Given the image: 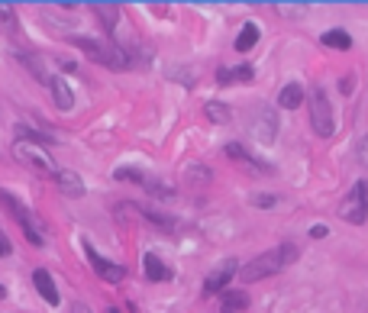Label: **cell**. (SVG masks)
Wrapping results in <instances>:
<instances>
[{
	"mask_svg": "<svg viewBox=\"0 0 368 313\" xmlns=\"http://www.w3.org/2000/svg\"><path fill=\"white\" fill-rule=\"evenodd\" d=\"M252 65H236V68H217L220 85H233V81H252Z\"/></svg>",
	"mask_w": 368,
	"mask_h": 313,
	"instance_id": "17",
	"label": "cell"
},
{
	"mask_svg": "<svg viewBox=\"0 0 368 313\" xmlns=\"http://www.w3.org/2000/svg\"><path fill=\"white\" fill-rule=\"evenodd\" d=\"M310 123H313V133L320 136V139H330L336 129L333 123V107H330V97L323 87H313L310 91Z\"/></svg>",
	"mask_w": 368,
	"mask_h": 313,
	"instance_id": "3",
	"label": "cell"
},
{
	"mask_svg": "<svg viewBox=\"0 0 368 313\" xmlns=\"http://www.w3.org/2000/svg\"><path fill=\"white\" fill-rule=\"evenodd\" d=\"M355 159H359L362 168H368V136H362L359 143H355Z\"/></svg>",
	"mask_w": 368,
	"mask_h": 313,
	"instance_id": "25",
	"label": "cell"
},
{
	"mask_svg": "<svg viewBox=\"0 0 368 313\" xmlns=\"http://www.w3.org/2000/svg\"><path fill=\"white\" fill-rule=\"evenodd\" d=\"M249 203H252V207H262V210H265V207H275L278 197L275 194H252Z\"/></svg>",
	"mask_w": 368,
	"mask_h": 313,
	"instance_id": "24",
	"label": "cell"
},
{
	"mask_svg": "<svg viewBox=\"0 0 368 313\" xmlns=\"http://www.w3.org/2000/svg\"><path fill=\"white\" fill-rule=\"evenodd\" d=\"M297 255H301V249L294 246V242H281V246L268 249V252L255 255L252 262H246L243 268H239V278H243L246 284H255V281L268 278V275H278V271H285L288 265H294Z\"/></svg>",
	"mask_w": 368,
	"mask_h": 313,
	"instance_id": "1",
	"label": "cell"
},
{
	"mask_svg": "<svg viewBox=\"0 0 368 313\" xmlns=\"http://www.w3.org/2000/svg\"><path fill=\"white\" fill-rule=\"evenodd\" d=\"M320 43L327 45V49H352V36L346 29H327V33L320 36Z\"/></svg>",
	"mask_w": 368,
	"mask_h": 313,
	"instance_id": "20",
	"label": "cell"
},
{
	"mask_svg": "<svg viewBox=\"0 0 368 313\" xmlns=\"http://www.w3.org/2000/svg\"><path fill=\"white\" fill-rule=\"evenodd\" d=\"M13 155H17L20 161H26V165H33L36 171H45V175H59V165H55V161H52V155L45 152V149H39V145L17 143V145H13Z\"/></svg>",
	"mask_w": 368,
	"mask_h": 313,
	"instance_id": "6",
	"label": "cell"
},
{
	"mask_svg": "<svg viewBox=\"0 0 368 313\" xmlns=\"http://www.w3.org/2000/svg\"><path fill=\"white\" fill-rule=\"evenodd\" d=\"M3 297H7V288H3V284H0V300H3Z\"/></svg>",
	"mask_w": 368,
	"mask_h": 313,
	"instance_id": "31",
	"label": "cell"
},
{
	"mask_svg": "<svg viewBox=\"0 0 368 313\" xmlns=\"http://www.w3.org/2000/svg\"><path fill=\"white\" fill-rule=\"evenodd\" d=\"M55 181H59L62 194H68V197H81V194H84V181L78 178L75 171H68V168H59V175H55Z\"/></svg>",
	"mask_w": 368,
	"mask_h": 313,
	"instance_id": "16",
	"label": "cell"
},
{
	"mask_svg": "<svg viewBox=\"0 0 368 313\" xmlns=\"http://www.w3.org/2000/svg\"><path fill=\"white\" fill-rule=\"evenodd\" d=\"M249 310V297L243 291H223L220 294V313H246Z\"/></svg>",
	"mask_w": 368,
	"mask_h": 313,
	"instance_id": "13",
	"label": "cell"
},
{
	"mask_svg": "<svg viewBox=\"0 0 368 313\" xmlns=\"http://www.w3.org/2000/svg\"><path fill=\"white\" fill-rule=\"evenodd\" d=\"M259 36H262V29H259V23H246L243 29H239V36H236V52H249L252 45L259 43Z\"/></svg>",
	"mask_w": 368,
	"mask_h": 313,
	"instance_id": "18",
	"label": "cell"
},
{
	"mask_svg": "<svg viewBox=\"0 0 368 313\" xmlns=\"http://www.w3.org/2000/svg\"><path fill=\"white\" fill-rule=\"evenodd\" d=\"M143 268H146V278H149V281H171V268H168L155 252H146Z\"/></svg>",
	"mask_w": 368,
	"mask_h": 313,
	"instance_id": "12",
	"label": "cell"
},
{
	"mask_svg": "<svg viewBox=\"0 0 368 313\" xmlns=\"http://www.w3.org/2000/svg\"><path fill=\"white\" fill-rule=\"evenodd\" d=\"M113 178L120 181H136V184H146V175L143 171H136V168H117V175Z\"/></svg>",
	"mask_w": 368,
	"mask_h": 313,
	"instance_id": "22",
	"label": "cell"
},
{
	"mask_svg": "<svg viewBox=\"0 0 368 313\" xmlns=\"http://www.w3.org/2000/svg\"><path fill=\"white\" fill-rule=\"evenodd\" d=\"M71 43H75L78 49L87 52L94 61H101V65L113 68V71H123V68H129V55H126L117 43H107V39H91V36H71Z\"/></svg>",
	"mask_w": 368,
	"mask_h": 313,
	"instance_id": "2",
	"label": "cell"
},
{
	"mask_svg": "<svg viewBox=\"0 0 368 313\" xmlns=\"http://www.w3.org/2000/svg\"><path fill=\"white\" fill-rule=\"evenodd\" d=\"M94 10H97V17L104 20V26H107V29H113V26H117V20H120V7H117V3H94Z\"/></svg>",
	"mask_w": 368,
	"mask_h": 313,
	"instance_id": "21",
	"label": "cell"
},
{
	"mask_svg": "<svg viewBox=\"0 0 368 313\" xmlns=\"http://www.w3.org/2000/svg\"><path fill=\"white\" fill-rule=\"evenodd\" d=\"M71 313H91V310H87V304H75L71 307Z\"/></svg>",
	"mask_w": 368,
	"mask_h": 313,
	"instance_id": "30",
	"label": "cell"
},
{
	"mask_svg": "<svg viewBox=\"0 0 368 313\" xmlns=\"http://www.w3.org/2000/svg\"><path fill=\"white\" fill-rule=\"evenodd\" d=\"M204 113H207L210 123H220V126H226V123L233 119V110H229L223 101H207L204 103Z\"/></svg>",
	"mask_w": 368,
	"mask_h": 313,
	"instance_id": "19",
	"label": "cell"
},
{
	"mask_svg": "<svg viewBox=\"0 0 368 313\" xmlns=\"http://www.w3.org/2000/svg\"><path fill=\"white\" fill-rule=\"evenodd\" d=\"M339 213H343V220H349L352 226H362V223L368 220V178L352 184V191L346 194Z\"/></svg>",
	"mask_w": 368,
	"mask_h": 313,
	"instance_id": "4",
	"label": "cell"
},
{
	"mask_svg": "<svg viewBox=\"0 0 368 313\" xmlns=\"http://www.w3.org/2000/svg\"><path fill=\"white\" fill-rule=\"evenodd\" d=\"M0 207H3V210H7L10 217H13V220L20 223V226H23L26 239H29L33 246H42V242H45V239H42V233H39V229H36L33 213L26 210V207H23V203H20L13 194H7V191H0Z\"/></svg>",
	"mask_w": 368,
	"mask_h": 313,
	"instance_id": "5",
	"label": "cell"
},
{
	"mask_svg": "<svg viewBox=\"0 0 368 313\" xmlns=\"http://www.w3.org/2000/svg\"><path fill=\"white\" fill-rule=\"evenodd\" d=\"M252 136H255L262 145H271V143H275V136H278V117H275V110H268V107H255Z\"/></svg>",
	"mask_w": 368,
	"mask_h": 313,
	"instance_id": "9",
	"label": "cell"
},
{
	"mask_svg": "<svg viewBox=\"0 0 368 313\" xmlns=\"http://www.w3.org/2000/svg\"><path fill=\"white\" fill-rule=\"evenodd\" d=\"M33 284H36V291H39L42 294V300H45V304H59V288H55V281H52V275L45 268H36L33 271Z\"/></svg>",
	"mask_w": 368,
	"mask_h": 313,
	"instance_id": "11",
	"label": "cell"
},
{
	"mask_svg": "<svg viewBox=\"0 0 368 313\" xmlns=\"http://www.w3.org/2000/svg\"><path fill=\"white\" fill-rule=\"evenodd\" d=\"M304 97H307L304 87L297 85V81H291V85H285V87H281V94H278V107H285V110H297V107L304 103Z\"/></svg>",
	"mask_w": 368,
	"mask_h": 313,
	"instance_id": "14",
	"label": "cell"
},
{
	"mask_svg": "<svg viewBox=\"0 0 368 313\" xmlns=\"http://www.w3.org/2000/svg\"><path fill=\"white\" fill-rule=\"evenodd\" d=\"M236 275H239V262H236V259H223V262L207 275V281H204V294H207V297L223 294L226 284H229Z\"/></svg>",
	"mask_w": 368,
	"mask_h": 313,
	"instance_id": "7",
	"label": "cell"
},
{
	"mask_svg": "<svg viewBox=\"0 0 368 313\" xmlns=\"http://www.w3.org/2000/svg\"><path fill=\"white\" fill-rule=\"evenodd\" d=\"M0 20H13V7L10 3H0Z\"/></svg>",
	"mask_w": 368,
	"mask_h": 313,
	"instance_id": "28",
	"label": "cell"
},
{
	"mask_svg": "<svg viewBox=\"0 0 368 313\" xmlns=\"http://www.w3.org/2000/svg\"><path fill=\"white\" fill-rule=\"evenodd\" d=\"M327 233H330L327 226H310V236H313V239H323Z\"/></svg>",
	"mask_w": 368,
	"mask_h": 313,
	"instance_id": "27",
	"label": "cell"
},
{
	"mask_svg": "<svg viewBox=\"0 0 368 313\" xmlns=\"http://www.w3.org/2000/svg\"><path fill=\"white\" fill-rule=\"evenodd\" d=\"M84 255H87V262L94 265V271L101 275L104 281H110V284H120V281L126 278V268L123 265H117V262H110V259H104L97 249L91 246V242H84Z\"/></svg>",
	"mask_w": 368,
	"mask_h": 313,
	"instance_id": "8",
	"label": "cell"
},
{
	"mask_svg": "<svg viewBox=\"0 0 368 313\" xmlns=\"http://www.w3.org/2000/svg\"><path fill=\"white\" fill-rule=\"evenodd\" d=\"M49 87H52V97H55V107H59V110H71V107H75V94H71V87H68L62 78H49Z\"/></svg>",
	"mask_w": 368,
	"mask_h": 313,
	"instance_id": "15",
	"label": "cell"
},
{
	"mask_svg": "<svg viewBox=\"0 0 368 313\" xmlns=\"http://www.w3.org/2000/svg\"><path fill=\"white\" fill-rule=\"evenodd\" d=\"M226 155H229L233 161H239V165H249L255 175H268V171H271V165H265L262 159H255V155H252L246 145H239V143H226Z\"/></svg>",
	"mask_w": 368,
	"mask_h": 313,
	"instance_id": "10",
	"label": "cell"
},
{
	"mask_svg": "<svg viewBox=\"0 0 368 313\" xmlns=\"http://www.w3.org/2000/svg\"><path fill=\"white\" fill-rule=\"evenodd\" d=\"M107 313H120V310H117V307H110V310H107Z\"/></svg>",
	"mask_w": 368,
	"mask_h": 313,
	"instance_id": "32",
	"label": "cell"
},
{
	"mask_svg": "<svg viewBox=\"0 0 368 313\" xmlns=\"http://www.w3.org/2000/svg\"><path fill=\"white\" fill-rule=\"evenodd\" d=\"M275 10L281 17H301L304 10H307V3H275Z\"/></svg>",
	"mask_w": 368,
	"mask_h": 313,
	"instance_id": "23",
	"label": "cell"
},
{
	"mask_svg": "<svg viewBox=\"0 0 368 313\" xmlns=\"http://www.w3.org/2000/svg\"><path fill=\"white\" fill-rule=\"evenodd\" d=\"M352 85H355L352 78H343V81H339V87H343V94H352Z\"/></svg>",
	"mask_w": 368,
	"mask_h": 313,
	"instance_id": "29",
	"label": "cell"
},
{
	"mask_svg": "<svg viewBox=\"0 0 368 313\" xmlns=\"http://www.w3.org/2000/svg\"><path fill=\"white\" fill-rule=\"evenodd\" d=\"M10 252H13V246H10V239L0 233V259H3V255H10Z\"/></svg>",
	"mask_w": 368,
	"mask_h": 313,
	"instance_id": "26",
	"label": "cell"
}]
</instances>
